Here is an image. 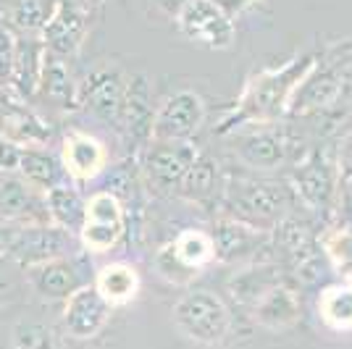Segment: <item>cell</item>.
<instances>
[{"mask_svg":"<svg viewBox=\"0 0 352 349\" xmlns=\"http://www.w3.org/2000/svg\"><path fill=\"white\" fill-rule=\"evenodd\" d=\"M14 58H16V32L8 30V27L0 21V89L11 87Z\"/></svg>","mask_w":352,"mask_h":349,"instance_id":"d6a6232c","label":"cell"},{"mask_svg":"<svg viewBox=\"0 0 352 349\" xmlns=\"http://www.w3.org/2000/svg\"><path fill=\"white\" fill-rule=\"evenodd\" d=\"M352 76V43H339L316 53V60L294 89L287 118H316L334 111L344 98Z\"/></svg>","mask_w":352,"mask_h":349,"instance_id":"7a4b0ae2","label":"cell"},{"mask_svg":"<svg viewBox=\"0 0 352 349\" xmlns=\"http://www.w3.org/2000/svg\"><path fill=\"white\" fill-rule=\"evenodd\" d=\"M200 155L195 139H174V142H150L140 155V176L158 194H174L182 179L187 176L192 163Z\"/></svg>","mask_w":352,"mask_h":349,"instance_id":"8fae6325","label":"cell"},{"mask_svg":"<svg viewBox=\"0 0 352 349\" xmlns=\"http://www.w3.org/2000/svg\"><path fill=\"white\" fill-rule=\"evenodd\" d=\"M129 236L126 205L113 192L100 190L87 197L85 221L79 229V247L85 255H108Z\"/></svg>","mask_w":352,"mask_h":349,"instance_id":"ba28073f","label":"cell"},{"mask_svg":"<svg viewBox=\"0 0 352 349\" xmlns=\"http://www.w3.org/2000/svg\"><path fill=\"white\" fill-rule=\"evenodd\" d=\"M0 174H3V171H0Z\"/></svg>","mask_w":352,"mask_h":349,"instance_id":"f35d334b","label":"cell"},{"mask_svg":"<svg viewBox=\"0 0 352 349\" xmlns=\"http://www.w3.org/2000/svg\"><path fill=\"white\" fill-rule=\"evenodd\" d=\"M92 278H95V271H92L89 255H85V252L24 268V284L45 302L69 300L76 289L89 286Z\"/></svg>","mask_w":352,"mask_h":349,"instance_id":"7c38bea8","label":"cell"},{"mask_svg":"<svg viewBox=\"0 0 352 349\" xmlns=\"http://www.w3.org/2000/svg\"><path fill=\"white\" fill-rule=\"evenodd\" d=\"M281 271L274 262H252V265H242L234 273V278L229 281V294L236 305H242V310H250L252 302L263 294L268 286L279 284Z\"/></svg>","mask_w":352,"mask_h":349,"instance_id":"4dcf8cb0","label":"cell"},{"mask_svg":"<svg viewBox=\"0 0 352 349\" xmlns=\"http://www.w3.org/2000/svg\"><path fill=\"white\" fill-rule=\"evenodd\" d=\"M294 203L297 200L289 184H281L274 179L223 176V190H221L223 216H232L252 229L271 234L292 213Z\"/></svg>","mask_w":352,"mask_h":349,"instance_id":"3957f363","label":"cell"},{"mask_svg":"<svg viewBox=\"0 0 352 349\" xmlns=\"http://www.w3.org/2000/svg\"><path fill=\"white\" fill-rule=\"evenodd\" d=\"M21 284H24V271L6 252H0V300H6L8 294H14L16 286H21Z\"/></svg>","mask_w":352,"mask_h":349,"instance_id":"836d02e7","label":"cell"},{"mask_svg":"<svg viewBox=\"0 0 352 349\" xmlns=\"http://www.w3.org/2000/svg\"><path fill=\"white\" fill-rule=\"evenodd\" d=\"M166 245L171 249L174 260L179 262L184 271H190L192 276H200L208 265L216 262L213 239H210V234L203 232V229H184V232H179L174 239L166 242Z\"/></svg>","mask_w":352,"mask_h":349,"instance_id":"f1b7e54d","label":"cell"},{"mask_svg":"<svg viewBox=\"0 0 352 349\" xmlns=\"http://www.w3.org/2000/svg\"><path fill=\"white\" fill-rule=\"evenodd\" d=\"M206 100L195 89H179L155 108L150 142L192 139L206 124Z\"/></svg>","mask_w":352,"mask_h":349,"instance_id":"5bb4252c","label":"cell"},{"mask_svg":"<svg viewBox=\"0 0 352 349\" xmlns=\"http://www.w3.org/2000/svg\"><path fill=\"white\" fill-rule=\"evenodd\" d=\"M58 158L63 171L74 184H87L105 171L108 166V145L100 137L85 129H69L60 139Z\"/></svg>","mask_w":352,"mask_h":349,"instance_id":"d6986e66","label":"cell"},{"mask_svg":"<svg viewBox=\"0 0 352 349\" xmlns=\"http://www.w3.org/2000/svg\"><path fill=\"white\" fill-rule=\"evenodd\" d=\"M0 223H6V226L50 223L47 210H45V194L32 190L16 171L0 174Z\"/></svg>","mask_w":352,"mask_h":349,"instance_id":"44dd1931","label":"cell"},{"mask_svg":"<svg viewBox=\"0 0 352 349\" xmlns=\"http://www.w3.org/2000/svg\"><path fill=\"white\" fill-rule=\"evenodd\" d=\"M334 163H337L339 181H352V129L339 137L334 147Z\"/></svg>","mask_w":352,"mask_h":349,"instance_id":"e575fe53","label":"cell"},{"mask_svg":"<svg viewBox=\"0 0 352 349\" xmlns=\"http://www.w3.org/2000/svg\"><path fill=\"white\" fill-rule=\"evenodd\" d=\"M98 3H100V0H98Z\"/></svg>","mask_w":352,"mask_h":349,"instance_id":"ab89813d","label":"cell"},{"mask_svg":"<svg viewBox=\"0 0 352 349\" xmlns=\"http://www.w3.org/2000/svg\"><path fill=\"white\" fill-rule=\"evenodd\" d=\"M92 286L100 291V297L111 307H126L137 300L142 289V278L129 260H113L95 271Z\"/></svg>","mask_w":352,"mask_h":349,"instance_id":"cb8c5ba5","label":"cell"},{"mask_svg":"<svg viewBox=\"0 0 352 349\" xmlns=\"http://www.w3.org/2000/svg\"><path fill=\"white\" fill-rule=\"evenodd\" d=\"M234 155L252 171H276L284 163H297L302 158L297 153V137L279 124L261 126H239L229 131Z\"/></svg>","mask_w":352,"mask_h":349,"instance_id":"52a82bcc","label":"cell"},{"mask_svg":"<svg viewBox=\"0 0 352 349\" xmlns=\"http://www.w3.org/2000/svg\"><path fill=\"white\" fill-rule=\"evenodd\" d=\"M79 239L74 234L63 232L53 223H40V226H11L8 234V247L6 255L24 271L32 265H40L58 258H72L79 255Z\"/></svg>","mask_w":352,"mask_h":349,"instance_id":"30bf717a","label":"cell"},{"mask_svg":"<svg viewBox=\"0 0 352 349\" xmlns=\"http://www.w3.org/2000/svg\"><path fill=\"white\" fill-rule=\"evenodd\" d=\"M210 239H213V249H216V262L234 265V268L258 262V255L271 247L268 232L252 229L248 223L232 218V216H223V213L216 218Z\"/></svg>","mask_w":352,"mask_h":349,"instance_id":"2e32d148","label":"cell"},{"mask_svg":"<svg viewBox=\"0 0 352 349\" xmlns=\"http://www.w3.org/2000/svg\"><path fill=\"white\" fill-rule=\"evenodd\" d=\"M58 0H0V21L16 34L40 37Z\"/></svg>","mask_w":352,"mask_h":349,"instance_id":"83f0119b","label":"cell"},{"mask_svg":"<svg viewBox=\"0 0 352 349\" xmlns=\"http://www.w3.org/2000/svg\"><path fill=\"white\" fill-rule=\"evenodd\" d=\"M219 3L223 5V11H226V14H229L232 19H234V16L239 14V11H245V8H250V5L255 3V0H219Z\"/></svg>","mask_w":352,"mask_h":349,"instance_id":"8d00e7d4","label":"cell"},{"mask_svg":"<svg viewBox=\"0 0 352 349\" xmlns=\"http://www.w3.org/2000/svg\"><path fill=\"white\" fill-rule=\"evenodd\" d=\"M8 234H11V226L0 223V252H6V247H8Z\"/></svg>","mask_w":352,"mask_h":349,"instance_id":"74e56055","label":"cell"},{"mask_svg":"<svg viewBox=\"0 0 352 349\" xmlns=\"http://www.w3.org/2000/svg\"><path fill=\"white\" fill-rule=\"evenodd\" d=\"M316 313L326 328L350 334L352 331V284L334 281L321 286L316 297Z\"/></svg>","mask_w":352,"mask_h":349,"instance_id":"f546056e","label":"cell"},{"mask_svg":"<svg viewBox=\"0 0 352 349\" xmlns=\"http://www.w3.org/2000/svg\"><path fill=\"white\" fill-rule=\"evenodd\" d=\"M339 174L334 163V150L331 147H313L302 158L292 166L289 174V187L297 203H302L310 213L323 216L334 210L339 194Z\"/></svg>","mask_w":352,"mask_h":349,"instance_id":"8992f818","label":"cell"},{"mask_svg":"<svg viewBox=\"0 0 352 349\" xmlns=\"http://www.w3.org/2000/svg\"><path fill=\"white\" fill-rule=\"evenodd\" d=\"M129 74L116 60H100L76 79V111L92 113L100 124L118 129L124 98L129 89Z\"/></svg>","mask_w":352,"mask_h":349,"instance_id":"5b68a950","label":"cell"},{"mask_svg":"<svg viewBox=\"0 0 352 349\" xmlns=\"http://www.w3.org/2000/svg\"><path fill=\"white\" fill-rule=\"evenodd\" d=\"M153 118H155V108H153V87L147 82L145 74H137L129 79V89L124 98V108H121V118H118V137L126 147V158L140 160L150 145V131H153Z\"/></svg>","mask_w":352,"mask_h":349,"instance_id":"9a60e30c","label":"cell"},{"mask_svg":"<svg viewBox=\"0 0 352 349\" xmlns=\"http://www.w3.org/2000/svg\"><path fill=\"white\" fill-rule=\"evenodd\" d=\"M0 134L19 147H50L56 129L27 100L11 89H0Z\"/></svg>","mask_w":352,"mask_h":349,"instance_id":"e0dca14e","label":"cell"},{"mask_svg":"<svg viewBox=\"0 0 352 349\" xmlns=\"http://www.w3.org/2000/svg\"><path fill=\"white\" fill-rule=\"evenodd\" d=\"M95 14L98 0H58L50 21L40 32L45 50L66 63L74 60L87 43Z\"/></svg>","mask_w":352,"mask_h":349,"instance_id":"9c48e42d","label":"cell"},{"mask_svg":"<svg viewBox=\"0 0 352 349\" xmlns=\"http://www.w3.org/2000/svg\"><path fill=\"white\" fill-rule=\"evenodd\" d=\"M37 98H43L47 105L58 108L63 113H74L76 111V79L69 71V63L56 58V56H50L47 50H45Z\"/></svg>","mask_w":352,"mask_h":349,"instance_id":"484cf974","label":"cell"},{"mask_svg":"<svg viewBox=\"0 0 352 349\" xmlns=\"http://www.w3.org/2000/svg\"><path fill=\"white\" fill-rule=\"evenodd\" d=\"M174 328L192 344L221 347L234 331L232 307L210 289H187L171 307Z\"/></svg>","mask_w":352,"mask_h":349,"instance_id":"277c9868","label":"cell"},{"mask_svg":"<svg viewBox=\"0 0 352 349\" xmlns=\"http://www.w3.org/2000/svg\"><path fill=\"white\" fill-rule=\"evenodd\" d=\"M174 19L187 40L213 50H226L236 37L234 19L223 11L219 0H187Z\"/></svg>","mask_w":352,"mask_h":349,"instance_id":"4fadbf2b","label":"cell"},{"mask_svg":"<svg viewBox=\"0 0 352 349\" xmlns=\"http://www.w3.org/2000/svg\"><path fill=\"white\" fill-rule=\"evenodd\" d=\"M16 174L21 176L32 190L43 192V194L63 184V181H72L63 171L58 153H53L50 147H21Z\"/></svg>","mask_w":352,"mask_h":349,"instance_id":"d4e9b609","label":"cell"},{"mask_svg":"<svg viewBox=\"0 0 352 349\" xmlns=\"http://www.w3.org/2000/svg\"><path fill=\"white\" fill-rule=\"evenodd\" d=\"M111 315H113V307L108 305L100 297V291L89 284V286L74 291L69 300H63L60 326H63V334L69 339L89 341V339L103 334Z\"/></svg>","mask_w":352,"mask_h":349,"instance_id":"ac0fdd59","label":"cell"},{"mask_svg":"<svg viewBox=\"0 0 352 349\" xmlns=\"http://www.w3.org/2000/svg\"><path fill=\"white\" fill-rule=\"evenodd\" d=\"M19 158H21V147L8 142L3 134H0V171L11 174L19 168Z\"/></svg>","mask_w":352,"mask_h":349,"instance_id":"d590c367","label":"cell"},{"mask_svg":"<svg viewBox=\"0 0 352 349\" xmlns=\"http://www.w3.org/2000/svg\"><path fill=\"white\" fill-rule=\"evenodd\" d=\"M250 320L271 334H284L292 331L300 326L302 320V297L300 291L294 289L292 284H287L281 278L279 284L268 286V289L252 302V307L248 310Z\"/></svg>","mask_w":352,"mask_h":349,"instance_id":"ffe728a7","label":"cell"},{"mask_svg":"<svg viewBox=\"0 0 352 349\" xmlns=\"http://www.w3.org/2000/svg\"><path fill=\"white\" fill-rule=\"evenodd\" d=\"M316 60V53H294L279 66L261 69L245 82L236 98L232 113L219 124V134L239 129V126H261V124H279L287 118V105L294 89Z\"/></svg>","mask_w":352,"mask_h":349,"instance_id":"6da1fadb","label":"cell"},{"mask_svg":"<svg viewBox=\"0 0 352 349\" xmlns=\"http://www.w3.org/2000/svg\"><path fill=\"white\" fill-rule=\"evenodd\" d=\"M11 349H56V334L40 318H19L11 326Z\"/></svg>","mask_w":352,"mask_h":349,"instance_id":"1f68e13d","label":"cell"},{"mask_svg":"<svg viewBox=\"0 0 352 349\" xmlns=\"http://www.w3.org/2000/svg\"><path fill=\"white\" fill-rule=\"evenodd\" d=\"M45 45L40 37L30 34H16V58L14 74H11V92L21 100H34L40 87V74H43Z\"/></svg>","mask_w":352,"mask_h":349,"instance_id":"7402d4cb","label":"cell"},{"mask_svg":"<svg viewBox=\"0 0 352 349\" xmlns=\"http://www.w3.org/2000/svg\"><path fill=\"white\" fill-rule=\"evenodd\" d=\"M85 205H87V197L82 194L79 184H74V181H63L50 192H45L47 221L63 232L74 234L76 239H79V229L85 221Z\"/></svg>","mask_w":352,"mask_h":349,"instance_id":"4316f807","label":"cell"},{"mask_svg":"<svg viewBox=\"0 0 352 349\" xmlns=\"http://www.w3.org/2000/svg\"><path fill=\"white\" fill-rule=\"evenodd\" d=\"M221 190H223V176L219 171V163L206 153H200L174 194L184 203L208 207L221 203Z\"/></svg>","mask_w":352,"mask_h":349,"instance_id":"603a6c76","label":"cell"}]
</instances>
